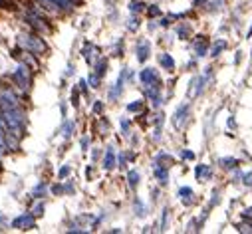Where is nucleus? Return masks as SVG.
<instances>
[{"label":"nucleus","mask_w":252,"mask_h":234,"mask_svg":"<svg viewBox=\"0 0 252 234\" xmlns=\"http://www.w3.org/2000/svg\"><path fill=\"white\" fill-rule=\"evenodd\" d=\"M18 46H20V48H24L26 52L38 56V58L46 52V44H44V40H42V34H38V32H34V30L18 34Z\"/></svg>","instance_id":"1"},{"label":"nucleus","mask_w":252,"mask_h":234,"mask_svg":"<svg viewBox=\"0 0 252 234\" xmlns=\"http://www.w3.org/2000/svg\"><path fill=\"white\" fill-rule=\"evenodd\" d=\"M191 115H193V107H191V102H183L175 107L173 111V117H171V123L177 131H183L187 127V123L191 121Z\"/></svg>","instance_id":"2"},{"label":"nucleus","mask_w":252,"mask_h":234,"mask_svg":"<svg viewBox=\"0 0 252 234\" xmlns=\"http://www.w3.org/2000/svg\"><path fill=\"white\" fill-rule=\"evenodd\" d=\"M207 87H211V83H209V79L203 76V72L195 74V76L191 78V81H189V91H187L189 100H198V98L207 91Z\"/></svg>","instance_id":"3"},{"label":"nucleus","mask_w":252,"mask_h":234,"mask_svg":"<svg viewBox=\"0 0 252 234\" xmlns=\"http://www.w3.org/2000/svg\"><path fill=\"white\" fill-rule=\"evenodd\" d=\"M211 42L207 36H193L191 38V50H193V56L203 60L209 56V50H211Z\"/></svg>","instance_id":"4"},{"label":"nucleus","mask_w":252,"mask_h":234,"mask_svg":"<svg viewBox=\"0 0 252 234\" xmlns=\"http://www.w3.org/2000/svg\"><path fill=\"white\" fill-rule=\"evenodd\" d=\"M151 52H153V46L147 38H137L135 42V58L139 64H145L151 58Z\"/></svg>","instance_id":"5"},{"label":"nucleus","mask_w":252,"mask_h":234,"mask_svg":"<svg viewBox=\"0 0 252 234\" xmlns=\"http://www.w3.org/2000/svg\"><path fill=\"white\" fill-rule=\"evenodd\" d=\"M193 175H195V179H196L198 182H209V181L215 179V169H213V165H209V163H198V165H195Z\"/></svg>","instance_id":"6"},{"label":"nucleus","mask_w":252,"mask_h":234,"mask_svg":"<svg viewBox=\"0 0 252 234\" xmlns=\"http://www.w3.org/2000/svg\"><path fill=\"white\" fill-rule=\"evenodd\" d=\"M137 79H139L141 85H151V83H159V81H163L157 68H143V70L137 74Z\"/></svg>","instance_id":"7"},{"label":"nucleus","mask_w":252,"mask_h":234,"mask_svg":"<svg viewBox=\"0 0 252 234\" xmlns=\"http://www.w3.org/2000/svg\"><path fill=\"white\" fill-rule=\"evenodd\" d=\"M177 199L181 201L183 207H193V205H196V201H198V199H196V193L193 191V186H187V184L179 186Z\"/></svg>","instance_id":"8"},{"label":"nucleus","mask_w":252,"mask_h":234,"mask_svg":"<svg viewBox=\"0 0 252 234\" xmlns=\"http://www.w3.org/2000/svg\"><path fill=\"white\" fill-rule=\"evenodd\" d=\"M117 149H115V145H110V147H106V151H104V157H102V167H104V171H113L115 167H117Z\"/></svg>","instance_id":"9"},{"label":"nucleus","mask_w":252,"mask_h":234,"mask_svg":"<svg viewBox=\"0 0 252 234\" xmlns=\"http://www.w3.org/2000/svg\"><path fill=\"white\" fill-rule=\"evenodd\" d=\"M217 165H219L221 171H224V173L228 175V173H232L234 169H238V167L242 165V161H240L238 157H234V155H224V157H219V159H217Z\"/></svg>","instance_id":"10"},{"label":"nucleus","mask_w":252,"mask_h":234,"mask_svg":"<svg viewBox=\"0 0 252 234\" xmlns=\"http://www.w3.org/2000/svg\"><path fill=\"white\" fill-rule=\"evenodd\" d=\"M82 56H84V60H85L89 66H93L99 58H102V54H99V48H97V46H93L91 42H85V44H84Z\"/></svg>","instance_id":"11"},{"label":"nucleus","mask_w":252,"mask_h":234,"mask_svg":"<svg viewBox=\"0 0 252 234\" xmlns=\"http://www.w3.org/2000/svg\"><path fill=\"white\" fill-rule=\"evenodd\" d=\"M153 169V177L157 181L159 186H167L169 181H171V167H165V165H155V167H151Z\"/></svg>","instance_id":"12"},{"label":"nucleus","mask_w":252,"mask_h":234,"mask_svg":"<svg viewBox=\"0 0 252 234\" xmlns=\"http://www.w3.org/2000/svg\"><path fill=\"white\" fill-rule=\"evenodd\" d=\"M173 32L177 36V40H191L195 34H193V24L189 20H183V22H177L173 26Z\"/></svg>","instance_id":"13"},{"label":"nucleus","mask_w":252,"mask_h":234,"mask_svg":"<svg viewBox=\"0 0 252 234\" xmlns=\"http://www.w3.org/2000/svg\"><path fill=\"white\" fill-rule=\"evenodd\" d=\"M12 226L20 228V230H30V228L36 226V216L32 212H24V214H20L18 218L12 220Z\"/></svg>","instance_id":"14"},{"label":"nucleus","mask_w":252,"mask_h":234,"mask_svg":"<svg viewBox=\"0 0 252 234\" xmlns=\"http://www.w3.org/2000/svg\"><path fill=\"white\" fill-rule=\"evenodd\" d=\"M226 48H228V42H226L224 38H217V40H213V42H211L209 56H211L213 60H219V58L226 52Z\"/></svg>","instance_id":"15"},{"label":"nucleus","mask_w":252,"mask_h":234,"mask_svg":"<svg viewBox=\"0 0 252 234\" xmlns=\"http://www.w3.org/2000/svg\"><path fill=\"white\" fill-rule=\"evenodd\" d=\"M93 131L99 135V137H108L112 133V125H110V119L106 115H97L95 123H93Z\"/></svg>","instance_id":"16"},{"label":"nucleus","mask_w":252,"mask_h":234,"mask_svg":"<svg viewBox=\"0 0 252 234\" xmlns=\"http://www.w3.org/2000/svg\"><path fill=\"white\" fill-rule=\"evenodd\" d=\"M155 165H165V167H173L175 165V157L169 153V151H157L153 155V161H151V167H155Z\"/></svg>","instance_id":"17"},{"label":"nucleus","mask_w":252,"mask_h":234,"mask_svg":"<svg viewBox=\"0 0 252 234\" xmlns=\"http://www.w3.org/2000/svg\"><path fill=\"white\" fill-rule=\"evenodd\" d=\"M157 62H159L161 70H165V72H169V74H173V72L177 70V62H175V58H173L169 52H161V54L157 56Z\"/></svg>","instance_id":"18"},{"label":"nucleus","mask_w":252,"mask_h":234,"mask_svg":"<svg viewBox=\"0 0 252 234\" xmlns=\"http://www.w3.org/2000/svg\"><path fill=\"white\" fill-rule=\"evenodd\" d=\"M133 161H135V151L133 149H125V151H119L117 153V167L121 171H127Z\"/></svg>","instance_id":"19"},{"label":"nucleus","mask_w":252,"mask_h":234,"mask_svg":"<svg viewBox=\"0 0 252 234\" xmlns=\"http://www.w3.org/2000/svg\"><path fill=\"white\" fill-rule=\"evenodd\" d=\"M125 181H127L129 191H137V186L141 184V173H139L137 169H127V173H125Z\"/></svg>","instance_id":"20"},{"label":"nucleus","mask_w":252,"mask_h":234,"mask_svg":"<svg viewBox=\"0 0 252 234\" xmlns=\"http://www.w3.org/2000/svg\"><path fill=\"white\" fill-rule=\"evenodd\" d=\"M224 6H226V0H207V4L203 8L207 14H219L224 10Z\"/></svg>","instance_id":"21"},{"label":"nucleus","mask_w":252,"mask_h":234,"mask_svg":"<svg viewBox=\"0 0 252 234\" xmlns=\"http://www.w3.org/2000/svg\"><path fill=\"white\" fill-rule=\"evenodd\" d=\"M133 212H135V216H137V218H145V216L149 214V207L145 205V201H143V199L133 197Z\"/></svg>","instance_id":"22"},{"label":"nucleus","mask_w":252,"mask_h":234,"mask_svg":"<svg viewBox=\"0 0 252 234\" xmlns=\"http://www.w3.org/2000/svg\"><path fill=\"white\" fill-rule=\"evenodd\" d=\"M223 203V189L221 186H215L213 189V193H211V199H209V203H207V210H213V208H217L219 205Z\"/></svg>","instance_id":"23"},{"label":"nucleus","mask_w":252,"mask_h":234,"mask_svg":"<svg viewBox=\"0 0 252 234\" xmlns=\"http://www.w3.org/2000/svg\"><path fill=\"white\" fill-rule=\"evenodd\" d=\"M91 68H93V72H95L99 78L104 79V78H106V74H108V68H110V60L102 56V58H99V60H97V62H95Z\"/></svg>","instance_id":"24"},{"label":"nucleus","mask_w":252,"mask_h":234,"mask_svg":"<svg viewBox=\"0 0 252 234\" xmlns=\"http://www.w3.org/2000/svg\"><path fill=\"white\" fill-rule=\"evenodd\" d=\"M131 129H133V121H131L129 117H125V115H123V117H119V131H121V135H123L125 139H129V137H131V133H133Z\"/></svg>","instance_id":"25"},{"label":"nucleus","mask_w":252,"mask_h":234,"mask_svg":"<svg viewBox=\"0 0 252 234\" xmlns=\"http://www.w3.org/2000/svg\"><path fill=\"white\" fill-rule=\"evenodd\" d=\"M127 8H129V14H137V16H141V14L147 10V4L143 2V0H129Z\"/></svg>","instance_id":"26"},{"label":"nucleus","mask_w":252,"mask_h":234,"mask_svg":"<svg viewBox=\"0 0 252 234\" xmlns=\"http://www.w3.org/2000/svg\"><path fill=\"white\" fill-rule=\"evenodd\" d=\"M60 133L64 135V139H70V137L76 133V121H72V119H64L62 127H60Z\"/></svg>","instance_id":"27"},{"label":"nucleus","mask_w":252,"mask_h":234,"mask_svg":"<svg viewBox=\"0 0 252 234\" xmlns=\"http://www.w3.org/2000/svg\"><path fill=\"white\" fill-rule=\"evenodd\" d=\"M169 220H171V210H169V207H165L163 210H161V216H159V222H157V230H167L169 228Z\"/></svg>","instance_id":"28"},{"label":"nucleus","mask_w":252,"mask_h":234,"mask_svg":"<svg viewBox=\"0 0 252 234\" xmlns=\"http://www.w3.org/2000/svg\"><path fill=\"white\" fill-rule=\"evenodd\" d=\"M127 113H135V115H139L141 111H145V102L143 100H135V102H131V104H127Z\"/></svg>","instance_id":"29"},{"label":"nucleus","mask_w":252,"mask_h":234,"mask_svg":"<svg viewBox=\"0 0 252 234\" xmlns=\"http://www.w3.org/2000/svg\"><path fill=\"white\" fill-rule=\"evenodd\" d=\"M46 193H48V184H46V182H38V184H36V189L32 191L30 197H34L36 201H40V199L46 197Z\"/></svg>","instance_id":"30"},{"label":"nucleus","mask_w":252,"mask_h":234,"mask_svg":"<svg viewBox=\"0 0 252 234\" xmlns=\"http://www.w3.org/2000/svg\"><path fill=\"white\" fill-rule=\"evenodd\" d=\"M145 14H147L151 20H153V18H161V16H163V12H161V8H159L157 4H147Z\"/></svg>","instance_id":"31"},{"label":"nucleus","mask_w":252,"mask_h":234,"mask_svg":"<svg viewBox=\"0 0 252 234\" xmlns=\"http://www.w3.org/2000/svg\"><path fill=\"white\" fill-rule=\"evenodd\" d=\"M139 26H141V18H139L137 14H131V18L127 20L125 28H127L129 32H137V30H139Z\"/></svg>","instance_id":"32"},{"label":"nucleus","mask_w":252,"mask_h":234,"mask_svg":"<svg viewBox=\"0 0 252 234\" xmlns=\"http://www.w3.org/2000/svg\"><path fill=\"white\" fill-rule=\"evenodd\" d=\"M236 230L242 232V234H252V222H248V220H238V222H236Z\"/></svg>","instance_id":"33"},{"label":"nucleus","mask_w":252,"mask_h":234,"mask_svg":"<svg viewBox=\"0 0 252 234\" xmlns=\"http://www.w3.org/2000/svg\"><path fill=\"white\" fill-rule=\"evenodd\" d=\"M104 111H106V104L102 100H95L93 105H91V113L93 115H104Z\"/></svg>","instance_id":"34"},{"label":"nucleus","mask_w":252,"mask_h":234,"mask_svg":"<svg viewBox=\"0 0 252 234\" xmlns=\"http://www.w3.org/2000/svg\"><path fill=\"white\" fill-rule=\"evenodd\" d=\"M87 83H89V87H91V89H97L99 85H102V78H99L95 72H91V74L87 76Z\"/></svg>","instance_id":"35"},{"label":"nucleus","mask_w":252,"mask_h":234,"mask_svg":"<svg viewBox=\"0 0 252 234\" xmlns=\"http://www.w3.org/2000/svg\"><path fill=\"white\" fill-rule=\"evenodd\" d=\"M179 157H181L183 161L193 163V161L196 159V153H195V151H191V149H181V151H179Z\"/></svg>","instance_id":"36"},{"label":"nucleus","mask_w":252,"mask_h":234,"mask_svg":"<svg viewBox=\"0 0 252 234\" xmlns=\"http://www.w3.org/2000/svg\"><path fill=\"white\" fill-rule=\"evenodd\" d=\"M238 216H240V220H248V222H252V205L240 208V210H238Z\"/></svg>","instance_id":"37"},{"label":"nucleus","mask_w":252,"mask_h":234,"mask_svg":"<svg viewBox=\"0 0 252 234\" xmlns=\"http://www.w3.org/2000/svg\"><path fill=\"white\" fill-rule=\"evenodd\" d=\"M240 184L244 186V189H252V169H250V171H244Z\"/></svg>","instance_id":"38"},{"label":"nucleus","mask_w":252,"mask_h":234,"mask_svg":"<svg viewBox=\"0 0 252 234\" xmlns=\"http://www.w3.org/2000/svg\"><path fill=\"white\" fill-rule=\"evenodd\" d=\"M161 139H163V127H153V133H151V141L159 143Z\"/></svg>","instance_id":"39"},{"label":"nucleus","mask_w":252,"mask_h":234,"mask_svg":"<svg viewBox=\"0 0 252 234\" xmlns=\"http://www.w3.org/2000/svg\"><path fill=\"white\" fill-rule=\"evenodd\" d=\"M104 151L106 149H102V147H93L91 149V163H97L99 159H102L104 157Z\"/></svg>","instance_id":"40"},{"label":"nucleus","mask_w":252,"mask_h":234,"mask_svg":"<svg viewBox=\"0 0 252 234\" xmlns=\"http://www.w3.org/2000/svg\"><path fill=\"white\" fill-rule=\"evenodd\" d=\"M89 145H91V137H89V135H82V139H80L82 151H89Z\"/></svg>","instance_id":"41"},{"label":"nucleus","mask_w":252,"mask_h":234,"mask_svg":"<svg viewBox=\"0 0 252 234\" xmlns=\"http://www.w3.org/2000/svg\"><path fill=\"white\" fill-rule=\"evenodd\" d=\"M32 214H34L36 218H38V216H42V214H44V203H38V205L32 208Z\"/></svg>","instance_id":"42"},{"label":"nucleus","mask_w":252,"mask_h":234,"mask_svg":"<svg viewBox=\"0 0 252 234\" xmlns=\"http://www.w3.org/2000/svg\"><path fill=\"white\" fill-rule=\"evenodd\" d=\"M70 173H72V167H70V165H66V167H62V169L58 171V177H60V179H66Z\"/></svg>","instance_id":"43"},{"label":"nucleus","mask_w":252,"mask_h":234,"mask_svg":"<svg viewBox=\"0 0 252 234\" xmlns=\"http://www.w3.org/2000/svg\"><path fill=\"white\" fill-rule=\"evenodd\" d=\"M74 72H76V68H74L72 64H68V70H66V76H72Z\"/></svg>","instance_id":"44"},{"label":"nucleus","mask_w":252,"mask_h":234,"mask_svg":"<svg viewBox=\"0 0 252 234\" xmlns=\"http://www.w3.org/2000/svg\"><path fill=\"white\" fill-rule=\"evenodd\" d=\"M236 127V121H234V117H228V129H234Z\"/></svg>","instance_id":"45"},{"label":"nucleus","mask_w":252,"mask_h":234,"mask_svg":"<svg viewBox=\"0 0 252 234\" xmlns=\"http://www.w3.org/2000/svg\"><path fill=\"white\" fill-rule=\"evenodd\" d=\"M240 60H242V52L238 50V52H236V56H234V64H238Z\"/></svg>","instance_id":"46"},{"label":"nucleus","mask_w":252,"mask_h":234,"mask_svg":"<svg viewBox=\"0 0 252 234\" xmlns=\"http://www.w3.org/2000/svg\"><path fill=\"white\" fill-rule=\"evenodd\" d=\"M246 38H252V22H250V28H248V32H246Z\"/></svg>","instance_id":"47"}]
</instances>
